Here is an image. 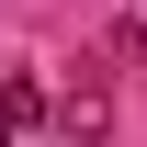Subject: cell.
I'll return each instance as SVG.
<instances>
[{
  "label": "cell",
  "instance_id": "obj_1",
  "mask_svg": "<svg viewBox=\"0 0 147 147\" xmlns=\"http://www.w3.org/2000/svg\"><path fill=\"white\" fill-rule=\"evenodd\" d=\"M34 125H45V91H34V79L11 68V79H0V147H23Z\"/></svg>",
  "mask_w": 147,
  "mask_h": 147
},
{
  "label": "cell",
  "instance_id": "obj_2",
  "mask_svg": "<svg viewBox=\"0 0 147 147\" xmlns=\"http://www.w3.org/2000/svg\"><path fill=\"white\" fill-rule=\"evenodd\" d=\"M102 125H113V102H102V79H79V91H68V147H102Z\"/></svg>",
  "mask_w": 147,
  "mask_h": 147
}]
</instances>
